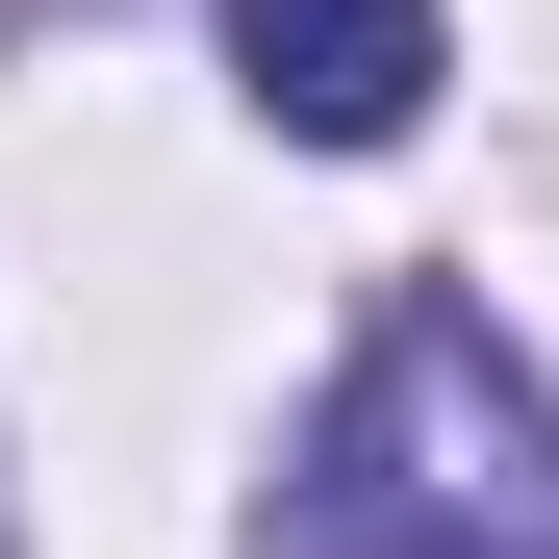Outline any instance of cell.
<instances>
[{
	"mask_svg": "<svg viewBox=\"0 0 559 559\" xmlns=\"http://www.w3.org/2000/svg\"><path fill=\"white\" fill-rule=\"evenodd\" d=\"M229 76H254V128L382 153L432 76H457V26H432V0H229Z\"/></svg>",
	"mask_w": 559,
	"mask_h": 559,
	"instance_id": "7a4b0ae2",
	"label": "cell"
},
{
	"mask_svg": "<svg viewBox=\"0 0 559 559\" xmlns=\"http://www.w3.org/2000/svg\"><path fill=\"white\" fill-rule=\"evenodd\" d=\"M306 559H559V382L484 306H407L356 331V382L306 432Z\"/></svg>",
	"mask_w": 559,
	"mask_h": 559,
	"instance_id": "6da1fadb",
	"label": "cell"
}]
</instances>
